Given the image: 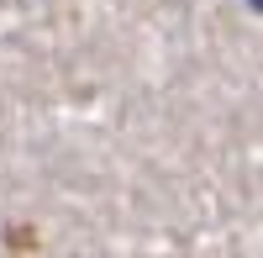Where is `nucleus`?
Wrapping results in <instances>:
<instances>
[]
</instances>
